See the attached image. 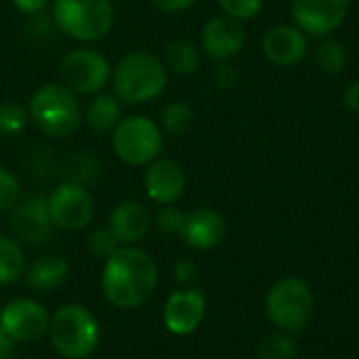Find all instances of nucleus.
Returning <instances> with one entry per match:
<instances>
[{
    "label": "nucleus",
    "mask_w": 359,
    "mask_h": 359,
    "mask_svg": "<svg viewBox=\"0 0 359 359\" xmlns=\"http://www.w3.org/2000/svg\"><path fill=\"white\" fill-rule=\"evenodd\" d=\"M225 229L227 225L221 212L215 208H196L185 215V223L179 236L191 250H210L223 242Z\"/></svg>",
    "instance_id": "obj_17"
},
{
    "label": "nucleus",
    "mask_w": 359,
    "mask_h": 359,
    "mask_svg": "<svg viewBox=\"0 0 359 359\" xmlns=\"http://www.w3.org/2000/svg\"><path fill=\"white\" fill-rule=\"evenodd\" d=\"M183 223H185V212H181L179 208H175L172 204L170 206H164L158 217H156V225L162 233H168V236H175V233H181L183 229Z\"/></svg>",
    "instance_id": "obj_30"
},
{
    "label": "nucleus",
    "mask_w": 359,
    "mask_h": 359,
    "mask_svg": "<svg viewBox=\"0 0 359 359\" xmlns=\"http://www.w3.org/2000/svg\"><path fill=\"white\" fill-rule=\"evenodd\" d=\"M111 149L128 166H147L164 149V130L147 116H128L111 130Z\"/></svg>",
    "instance_id": "obj_6"
},
{
    "label": "nucleus",
    "mask_w": 359,
    "mask_h": 359,
    "mask_svg": "<svg viewBox=\"0 0 359 359\" xmlns=\"http://www.w3.org/2000/svg\"><path fill=\"white\" fill-rule=\"evenodd\" d=\"M84 359H88V358H84Z\"/></svg>",
    "instance_id": "obj_37"
},
{
    "label": "nucleus",
    "mask_w": 359,
    "mask_h": 359,
    "mask_svg": "<svg viewBox=\"0 0 359 359\" xmlns=\"http://www.w3.org/2000/svg\"><path fill=\"white\" fill-rule=\"evenodd\" d=\"M0 359H15V341L0 328Z\"/></svg>",
    "instance_id": "obj_36"
},
{
    "label": "nucleus",
    "mask_w": 359,
    "mask_h": 359,
    "mask_svg": "<svg viewBox=\"0 0 359 359\" xmlns=\"http://www.w3.org/2000/svg\"><path fill=\"white\" fill-rule=\"evenodd\" d=\"M50 316L34 299H15L0 311V328L15 343H32L48 332Z\"/></svg>",
    "instance_id": "obj_10"
},
{
    "label": "nucleus",
    "mask_w": 359,
    "mask_h": 359,
    "mask_svg": "<svg viewBox=\"0 0 359 359\" xmlns=\"http://www.w3.org/2000/svg\"><path fill=\"white\" fill-rule=\"evenodd\" d=\"M27 114L38 130L53 139L69 137L82 122L80 101L63 82L40 84L29 97Z\"/></svg>",
    "instance_id": "obj_3"
},
{
    "label": "nucleus",
    "mask_w": 359,
    "mask_h": 359,
    "mask_svg": "<svg viewBox=\"0 0 359 359\" xmlns=\"http://www.w3.org/2000/svg\"><path fill=\"white\" fill-rule=\"evenodd\" d=\"M50 17L55 27L80 42L103 40L116 19L111 0H53Z\"/></svg>",
    "instance_id": "obj_4"
},
{
    "label": "nucleus",
    "mask_w": 359,
    "mask_h": 359,
    "mask_svg": "<svg viewBox=\"0 0 359 359\" xmlns=\"http://www.w3.org/2000/svg\"><path fill=\"white\" fill-rule=\"evenodd\" d=\"M29 114L17 101H0V137H17L25 130Z\"/></svg>",
    "instance_id": "obj_25"
},
{
    "label": "nucleus",
    "mask_w": 359,
    "mask_h": 359,
    "mask_svg": "<svg viewBox=\"0 0 359 359\" xmlns=\"http://www.w3.org/2000/svg\"><path fill=\"white\" fill-rule=\"evenodd\" d=\"M351 0H292V17L299 29L324 38L347 19Z\"/></svg>",
    "instance_id": "obj_11"
},
{
    "label": "nucleus",
    "mask_w": 359,
    "mask_h": 359,
    "mask_svg": "<svg viewBox=\"0 0 359 359\" xmlns=\"http://www.w3.org/2000/svg\"><path fill=\"white\" fill-rule=\"evenodd\" d=\"M162 61H164L166 69L181 74V76H189V74H196L200 69L202 53L189 40H172L166 44Z\"/></svg>",
    "instance_id": "obj_21"
},
{
    "label": "nucleus",
    "mask_w": 359,
    "mask_h": 359,
    "mask_svg": "<svg viewBox=\"0 0 359 359\" xmlns=\"http://www.w3.org/2000/svg\"><path fill=\"white\" fill-rule=\"evenodd\" d=\"M196 273H198V269H196V265L189 263V261H179L177 267H175V276H177V280H179L181 284L191 282V280L196 278Z\"/></svg>",
    "instance_id": "obj_34"
},
{
    "label": "nucleus",
    "mask_w": 359,
    "mask_h": 359,
    "mask_svg": "<svg viewBox=\"0 0 359 359\" xmlns=\"http://www.w3.org/2000/svg\"><path fill=\"white\" fill-rule=\"evenodd\" d=\"M318 67L328 76H339L347 65V50L339 40H324L316 53Z\"/></svg>",
    "instance_id": "obj_24"
},
{
    "label": "nucleus",
    "mask_w": 359,
    "mask_h": 359,
    "mask_svg": "<svg viewBox=\"0 0 359 359\" xmlns=\"http://www.w3.org/2000/svg\"><path fill=\"white\" fill-rule=\"evenodd\" d=\"M259 359H292L297 355V343L284 334H271L259 345Z\"/></svg>",
    "instance_id": "obj_26"
},
{
    "label": "nucleus",
    "mask_w": 359,
    "mask_h": 359,
    "mask_svg": "<svg viewBox=\"0 0 359 359\" xmlns=\"http://www.w3.org/2000/svg\"><path fill=\"white\" fill-rule=\"evenodd\" d=\"M61 82L76 95L95 97L111 82V65L107 57L93 48L82 46L69 50L61 59Z\"/></svg>",
    "instance_id": "obj_8"
},
{
    "label": "nucleus",
    "mask_w": 359,
    "mask_h": 359,
    "mask_svg": "<svg viewBox=\"0 0 359 359\" xmlns=\"http://www.w3.org/2000/svg\"><path fill=\"white\" fill-rule=\"evenodd\" d=\"M48 337L61 358L84 359L97 349L101 328L97 318L86 307L63 305L48 322Z\"/></svg>",
    "instance_id": "obj_5"
},
{
    "label": "nucleus",
    "mask_w": 359,
    "mask_h": 359,
    "mask_svg": "<svg viewBox=\"0 0 359 359\" xmlns=\"http://www.w3.org/2000/svg\"><path fill=\"white\" fill-rule=\"evenodd\" d=\"M19 196H21V187L17 177L4 166H0V212L13 210L15 204L19 202Z\"/></svg>",
    "instance_id": "obj_28"
},
{
    "label": "nucleus",
    "mask_w": 359,
    "mask_h": 359,
    "mask_svg": "<svg viewBox=\"0 0 359 359\" xmlns=\"http://www.w3.org/2000/svg\"><path fill=\"white\" fill-rule=\"evenodd\" d=\"M343 101H345V105H347L351 111H359V80H353V82L345 88Z\"/></svg>",
    "instance_id": "obj_35"
},
{
    "label": "nucleus",
    "mask_w": 359,
    "mask_h": 359,
    "mask_svg": "<svg viewBox=\"0 0 359 359\" xmlns=\"http://www.w3.org/2000/svg\"><path fill=\"white\" fill-rule=\"evenodd\" d=\"M244 42H246V32L242 21L229 15H217L208 19L200 34L202 50L217 61H227L236 57L242 50Z\"/></svg>",
    "instance_id": "obj_12"
},
{
    "label": "nucleus",
    "mask_w": 359,
    "mask_h": 359,
    "mask_svg": "<svg viewBox=\"0 0 359 359\" xmlns=\"http://www.w3.org/2000/svg\"><path fill=\"white\" fill-rule=\"evenodd\" d=\"M158 286V265L141 248L122 246L105 259L101 288L105 299L118 309L141 307Z\"/></svg>",
    "instance_id": "obj_1"
},
{
    "label": "nucleus",
    "mask_w": 359,
    "mask_h": 359,
    "mask_svg": "<svg viewBox=\"0 0 359 359\" xmlns=\"http://www.w3.org/2000/svg\"><path fill=\"white\" fill-rule=\"evenodd\" d=\"M13 6L23 13V15H38L44 11V6L48 4V0H11Z\"/></svg>",
    "instance_id": "obj_33"
},
{
    "label": "nucleus",
    "mask_w": 359,
    "mask_h": 359,
    "mask_svg": "<svg viewBox=\"0 0 359 359\" xmlns=\"http://www.w3.org/2000/svg\"><path fill=\"white\" fill-rule=\"evenodd\" d=\"M219 4L225 15H229L238 21L255 19L263 8V0H219Z\"/></svg>",
    "instance_id": "obj_29"
},
{
    "label": "nucleus",
    "mask_w": 359,
    "mask_h": 359,
    "mask_svg": "<svg viewBox=\"0 0 359 359\" xmlns=\"http://www.w3.org/2000/svg\"><path fill=\"white\" fill-rule=\"evenodd\" d=\"M50 221L57 229L80 231L84 229L95 215V202L88 189L78 181L59 183L53 194L46 198Z\"/></svg>",
    "instance_id": "obj_9"
},
{
    "label": "nucleus",
    "mask_w": 359,
    "mask_h": 359,
    "mask_svg": "<svg viewBox=\"0 0 359 359\" xmlns=\"http://www.w3.org/2000/svg\"><path fill=\"white\" fill-rule=\"evenodd\" d=\"M25 273V257L15 238L0 236V286L15 284Z\"/></svg>",
    "instance_id": "obj_22"
},
{
    "label": "nucleus",
    "mask_w": 359,
    "mask_h": 359,
    "mask_svg": "<svg viewBox=\"0 0 359 359\" xmlns=\"http://www.w3.org/2000/svg\"><path fill=\"white\" fill-rule=\"evenodd\" d=\"M206 313V299L200 290H177L164 305V326L175 337H187L198 330Z\"/></svg>",
    "instance_id": "obj_14"
},
{
    "label": "nucleus",
    "mask_w": 359,
    "mask_h": 359,
    "mask_svg": "<svg viewBox=\"0 0 359 359\" xmlns=\"http://www.w3.org/2000/svg\"><path fill=\"white\" fill-rule=\"evenodd\" d=\"M149 2L164 13H181L187 11L191 4H196V0H149Z\"/></svg>",
    "instance_id": "obj_32"
},
{
    "label": "nucleus",
    "mask_w": 359,
    "mask_h": 359,
    "mask_svg": "<svg viewBox=\"0 0 359 359\" xmlns=\"http://www.w3.org/2000/svg\"><path fill=\"white\" fill-rule=\"evenodd\" d=\"M267 318L284 332H301L313 311V297L301 278H282L273 284L265 301Z\"/></svg>",
    "instance_id": "obj_7"
},
{
    "label": "nucleus",
    "mask_w": 359,
    "mask_h": 359,
    "mask_svg": "<svg viewBox=\"0 0 359 359\" xmlns=\"http://www.w3.org/2000/svg\"><path fill=\"white\" fill-rule=\"evenodd\" d=\"M151 227V215L145 204L135 200L120 202L109 215V229L120 244L141 242Z\"/></svg>",
    "instance_id": "obj_18"
},
{
    "label": "nucleus",
    "mask_w": 359,
    "mask_h": 359,
    "mask_svg": "<svg viewBox=\"0 0 359 359\" xmlns=\"http://www.w3.org/2000/svg\"><path fill=\"white\" fill-rule=\"evenodd\" d=\"M67 273H69V267L63 257L42 255L27 269L25 282L29 288H34L38 292H50V290H57L67 280Z\"/></svg>",
    "instance_id": "obj_19"
},
{
    "label": "nucleus",
    "mask_w": 359,
    "mask_h": 359,
    "mask_svg": "<svg viewBox=\"0 0 359 359\" xmlns=\"http://www.w3.org/2000/svg\"><path fill=\"white\" fill-rule=\"evenodd\" d=\"M84 120L88 128L99 135L111 133L122 120V101L114 93H99L88 103L84 111Z\"/></svg>",
    "instance_id": "obj_20"
},
{
    "label": "nucleus",
    "mask_w": 359,
    "mask_h": 359,
    "mask_svg": "<svg viewBox=\"0 0 359 359\" xmlns=\"http://www.w3.org/2000/svg\"><path fill=\"white\" fill-rule=\"evenodd\" d=\"M168 84V69L164 61L147 50H133L124 55L111 69L114 95L126 105H141L158 99Z\"/></svg>",
    "instance_id": "obj_2"
},
{
    "label": "nucleus",
    "mask_w": 359,
    "mask_h": 359,
    "mask_svg": "<svg viewBox=\"0 0 359 359\" xmlns=\"http://www.w3.org/2000/svg\"><path fill=\"white\" fill-rule=\"evenodd\" d=\"M53 221L48 212V202L42 196H29L25 200H19L11 215V231L17 240L27 244H42L50 231Z\"/></svg>",
    "instance_id": "obj_13"
},
{
    "label": "nucleus",
    "mask_w": 359,
    "mask_h": 359,
    "mask_svg": "<svg viewBox=\"0 0 359 359\" xmlns=\"http://www.w3.org/2000/svg\"><path fill=\"white\" fill-rule=\"evenodd\" d=\"M194 124V111L185 101H172L162 109L160 128L168 135H183Z\"/></svg>",
    "instance_id": "obj_23"
},
{
    "label": "nucleus",
    "mask_w": 359,
    "mask_h": 359,
    "mask_svg": "<svg viewBox=\"0 0 359 359\" xmlns=\"http://www.w3.org/2000/svg\"><path fill=\"white\" fill-rule=\"evenodd\" d=\"M212 78H215V84L219 88H231L236 84V80H238V76H236V72H233L231 65H219L215 69Z\"/></svg>",
    "instance_id": "obj_31"
},
{
    "label": "nucleus",
    "mask_w": 359,
    "mask_h": 359,
    "mask_svg": "<svg viewBox=\"0 0 359 359\" xmlns=\"http://www.w3.org/2000/svg\"><path fill=\"white\" fill-rule=\"evenodd\" d=\"M143 183H145V194L151 202L170 206L183 196L187 177L179 162L170 158H158L151 164H147Z\"/></svg>",
    "instance_id": "obj_15"
},
{
    "label": "nucleus",
    "mask_w": 359,
    "mask_h": 359,
    "mask_svg": "<svg viewBox=\"0 0 359 359\" xmlns=\"http://www.w3.org/2000/svg\"><path fill=\"white\" fill-rule=\"evenodd\" d=\"M307 34L297 25H276L263 36V53L278 67H290L305 59Z\"/></svg>",
    "instance_id": "obj_16"
},
{
    "label": "nucleus",
    "mask_w": 359,
    "mask_h": 359,
    "mask_svg": "<svg viewBox=\"0 0 359 359\" xmlns=\"http://www.w3.org/2000/svg\"><path fill=\"white\" fill-rule=\"evenodd\" d=\"M118 238L111 233L109 227H99L88 236V248L97 259H109L120 246Z\"/></svg>",
    "instance_id": "obj_27"
}]
</instances>
